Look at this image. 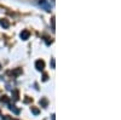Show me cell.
<instances>
[{
  "label": "cell",
  "mask_w": 121,
  "mask_h": 120,
  "mask_svg": "<svg viewBox=\"0 0 121 120\" xmlns=\"http://www.w3.org/2000/svg\"><path fill=\"white\" fill-rule=\"evenodd\" d=\"M39 5L41 7H44V10H46L47 12L51 11V5L47 3V0H39Z\"/></svg>",
  "instance_id": "obj_1"
},
{
  "label": "cell",
  "mask_w": 121,
  "mask_h": 120,
  "mask_svg": "<svg viewBox=\"0 0 121 120\" xmlns=\"http://www.w3.org/2000/svg\"><path fill=\"white\" fill-rule=\"evenodd\" d=\"M35 68L38 69V71H44V68H45V62L43 61V59H38V61L35 62Z\"/></svg>",
  "instance_id": "obj_2"
},
{
  "label": "cell",
  "mask_w": 121,
  "mask_h": 120,
  "mask_svg": "<svg viewBox=\"0 0 121 120\" xmlns=\"http://www.w3.org/2000/svg\"><path fill=\"white\" fill-rule=\"evenodd\" d=\"M9 74H11L13 76H18L19 74H22V68H16V69H13V71L9 72Z\"/></svg>",
  "instance_id": "obj_3"
},
{
  "label": "cell",
  "mask_w": 121,
  "mask_h": 120,
  "mask_svg": "<svg viewBox=\"0 0 121 120\" xmlns=\"http://www.w3.org/2000/svg\"><path fill=\"white\" fill-rule=\"evenodd\" d=\"M29 35H30V33L28 31H22L21 34H19V36H21L22 40H28L29 39Z\"/></svg>",
  "instance_id": "obj_4"
},
{
  "label": "cell",
  "mask_w": 121,
  "mask_h": 120,
  "mask_svg": "<svg viewBox=\"0 0 121 120\" xmlns=\"http://www.w3.org/2000/svg\"><path fill=\"white\" fill-rule=\"evenodd\" d=\"M0 26H3L4 28H9V27H10V23H9L7 19L3 18V19H0Z\"/></svg>",
  "instance_id": "obj_5"
},
{
  "label": "cell",
  "mask_w": 121,
  "mask_h": 120,
  "mask_svg": "<svg viewBox=\"0 0 121 120\" xmlns=\"http://www.w3.org/2000/svg\"><path fill=\"white\" fill-rule=\"evenodd\" d=\"M47 104H48V101H47L46 98H41V99H40V106H41V107L46 108V107H47Z\"/></svg>",
  "instance_id": "obj_6"
},
{
  "label": "cell",
  "mask_w": 121,
  "mask_h": 120,
  "mask_svg": "<svg viewBox=\"0 0 121 120\" xmlns=\"http://www.w3.org/2000/svg\"><path fill=\"white\" fill-rule=\"evenodd\" d=\"M9 108H10V111H12L15 114H19V109H17L15 106H12V104H9Z\"/></svg>",
  "instance_id": "obj_7"
},
{
  "label": "cell",
  "mask_w": 121,
  "mask_h": 120,
  "mask_svg": "<svg viewBox=\"0 0 121 120\" xmlns=\"http://www.w3.org/2000/svg\"><path fill=\"white\" fill-rule=\"evenodd\" d=\"M12 97L15 101H18V98H19V92L17 91V90H15V91H12Z\"/></svg>",
  "instance_id": "obj_8"
},
{
  "label": "cell",
  "mask_w": 121,
  "mask_h": 120,
  "mask_svg": "<svg viewBox=\"0 0 121 120\" xmlns=\"http://www.w3.org/2000/svg\"><path fill=\"white\" fill-rule=\"evenodd\" d=\"M0 101H1L3 103H9V97H7V96H1Z\"/></svg>",
  "instance_id": "obj_9"
},
{
  "label": "cell",
  "mask_w": 121,
  "mask_h": 120,
  "mask_svg": "<svg viewBox=\"0 0 121 120\" xmlns=\"http://www.w3.org/2000/svg\"><path fill=\"white\" fill-rule=\"evenodd\" d=\"M32 113H33L34 115H38V114L40 113V111H39L38 108H35V107H32Z\"/></svg>",
  "instance_id": "obj_10"
},
{
  "label": "cell",
  "mask_w": 121,
  "mask_h": 120,
  "mask_svg": "<svg viewBox=\"0 0 121 120\" xmlns=\"http://www.w3.org/2000/svg\"><path fill=\"white\" fill-rule=\"evenodd\" d=\"M48 80V75L46 74V73H44V75H43V81H47Z\"/></svg>",
  "instance_id": "obj_11"
},
{
  "label": "cell",
  "mask_w": 121,
  "mask_h": 120,
  "mask_svg": "<svg viewBox=\"0 0 121 120\" xmlns=\"http://www.w3.org/2000/svg\"><path fill=\"white\" fill-rule=\"evenodd\" d=\"M55 19H56L55 17H52V19H51V24H52V29H53V31H55V28H56L55 27Z\"/></svg>",
  "instance_id": "obj_12"
},
{
  "label": "cell",
  "mask_w": 121,
  "mask_h": 120,
  "mask_svg": "<svg viewBox=\"0 0 121 120\" xmlns=\"http://www.w3.org/2000/svg\"><path fill=\"white\" fill-rule=\"evenodd\" d=\"M3 120H12V119H11V116H9V115H4Z\"/></svg>",
  "instance_id": "obj_13"
},
{
  "label": "cell",
  "mask_w": 121,
  "mask_h": 120,
  "mask_svg": "<svg viewBox=\"0 0 121 120\" xmlns=\"http://www.w3.org/2000/svg\"><path fill=\"white\" fill-rule=\"evenodd\" d=\"M51 66H52V68H55V67H56V62H55V58H52V59H51Z\"/></svg>",
  "instance_id": "obj_14"
},
{
  "label": "cell",
  "mask_w": 121,
  "mask_h": 120,
  "mask_svg": "<svg viewBox=\"0 0 121 120\" xmlns=\"http://www.w3.org/2000/svg\"><path fill=\"white\" fill-rule=\"evenodd\" d=\"M30 101H32L30 98H26V99H24V102H26V103H28V102H30Z\"/></svg>",
  "instance_id": "obj_15"
},
{
  "label": "cell",
  "mask_w": 121,
  "mask_h": 120,
  "mask_svg": "<svg viewBox=\"0 0 121 120\" xmlns=\"http://www.w3.org/2000/svg\"><path fill=\"white\" fill-rule=\"evenodd\" d=\"M55 116H56V115H55V114H52V115H51V120H56V119H55Z\"/></svg>",
  "instance_id": "obj_16"
},
{
  "label": "cell",
  "mask_w": 121,
  "mask_h": 120,
  "mask_svg": "<svg viewBox=\"0 0 121 120\" xmlns=\"http://www.w3.org/2000/svg\"><path fill=\"white\" fill-rule=\"evenodd\" d=\"M0 116H1V112H0Z\"/></svg>",
  "instance_id": "obj_17"
},
{
  "label": "cell",
  "mask_w": 121,
  "mask_h": 120,
  "mask_svg": "<svg viewBox=\"0 0 121 120\" xmlns=\"http://www.w3.org/2000/svg\"><path fill=\"white\" fill-rule=\"evenodd\" d=\"M0 68H1V64H0Z\"/></svg>",
  "instance_id": "obj_18"
}]
</instances>
